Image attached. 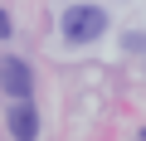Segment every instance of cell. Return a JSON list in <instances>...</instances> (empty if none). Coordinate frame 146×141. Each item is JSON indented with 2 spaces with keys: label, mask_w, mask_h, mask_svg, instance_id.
Returning a JSON list of instances; mask_svg holds the SVG:
<instances>
[{
  "label": "cell",
  "mask_w": 146,
  "mask_h": 141,
  "mask_svg": "<svg viewBox=\"0 0 146 141\" xmlns=\"http://www.w3.org/2000/svg\"><path fill=\"white\" fill-rule=\"evenodd\" d=\"M122 49H131V54H146V34H141V29L122 34Z\"/></svg>",
  "instance_id": "277c9868"
},
{
  "label": "cell",
  "mask_w": 146,
  "mask_h": 141,
  "mask_svg": "<svg viewBox=\"0 0 146 141\" xmlns=\"http://www.w3.org/2000/svg\"><path fill=\"white\" fill-rule=\"evenodd\" d=\"M0 39H10V15L0 10Z\"/></svg>",
  "instance_id": "5b68a950"
},
{
  "label": "cell",
  "mask_w": 146,
  "mask_h": 141,
  "mask_svg": "<svg viewBox=\"0 0 146 141\" xmlns=\"http://www.w3.org/2000/svg\"><path fill=\"white\" fill-rule=\"evenodd\" d=\"M5 126H10L15 141H34V136H39V112H34V102H15L10 117H5Z\"/></svg>",
  "instance_id": "3957f363"
},
{
  "label": "cell",
  "mask_w": 146,
  "mask_h": 141,
  "mask_svg": "<svg viewBox=\"0 0 146 141\" xmlns=\"http://www.w3.org/2000/svg\"><path fill=\"white\" fill-rule=\"evenodd\" d=\"M58 34H63V44H93V39H102L107 34V10L102 5H88V0H73V5L63 10V20H58Z\"/></svg>",
  "instance_id": "6da1fadb"
},
{
  "label": "cell",
  "mask_w": 146,
  "mask_h": 141,
  "mask_svg": "<svg viewBox=\"0 0 146 141\" xmlns=\"http://www.w3.org/2000/svg\"><path fill=\"white\" fill-rule=\"evenodd\" d=\"M0 88H5L15 102H29V93H34V73H29V63L15 58V54H0Z\"/></svg>",
  "instance_id": "7a4b0ae2"
}]
</instances>
